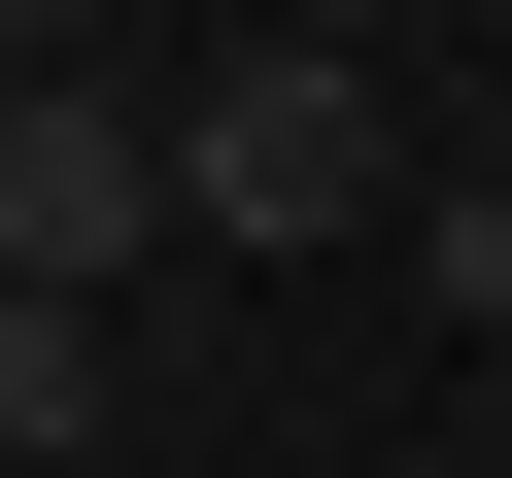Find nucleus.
Wrapping results in <instances>:
<instances>
[{
  "label": "nucleus",
  "mask_w": 512,
  "mask_h": 478,
  "mask_svg": "<svg viewBox=\"0 0 512 478\" xmlns=\"http://www.w3.org/2000/svg\"><path fill=\"white\" fill-rule=\"evenodd\" d=\"M171 171H205V239H376V205H444V171H376V35H239L205 103H171Z\"/></svg>",
  "instance_id": "1"
},
{
  "label": "nucleus",
  "mask_w": 512,
  "mask_h": 478,
  "mask_svg": "<svg viewBox=\"0 0 512 478\" xmlns=\"http://www.w3.org/2000/svg\"><path fill=\"white\" fill-rule=\"evenodd\" d=\"M137 239H205L171 103H137V69H35V103H0V308H103Z\"/></svg>",
  "instance_id": "2"
},
{
  "label": "nucleus",
  "mask_w": 512,
  "mask_h": 478,
  "mask_svg": "<svg viewBox=\"0 0 512 478\" xmlns=\"http://www.w3.org/2000/svg\"><path fill=\"white\" fill-rule=\"evenodd\" d=\"M103 444V308H0V478H69Z\"/></svg>",
  "instance_id": "3"
},
{
  "label": "nucleus",
  "mask_w": 512,
  "mask_h": 478,
  "mask_svg": "<svg viewBox=\"0 0 512 478\" xmlns=\"http://www.w3.org/2000/svg\"><path fill=\"white\" fill-rule=\"evenodd\" d=\"M410 308H444V342H512V171H444V205H410Z\"/></svg>",
  "instance_id": "4"
},
{
  "label": "nucleus",
  "mask_w": 512,
  "mask_h": 478,
  "mask_svg": "<svg viewBox=\"0 0 512 478\" xmlns=\"http://www.w3.org/2000/svg\"><path fill=\"white\" fill-rule=\"evenodd\" d=\"M239 35H410V0H239Z\"/></svg>",
  "instance_id": "5"
}]
</instances>
